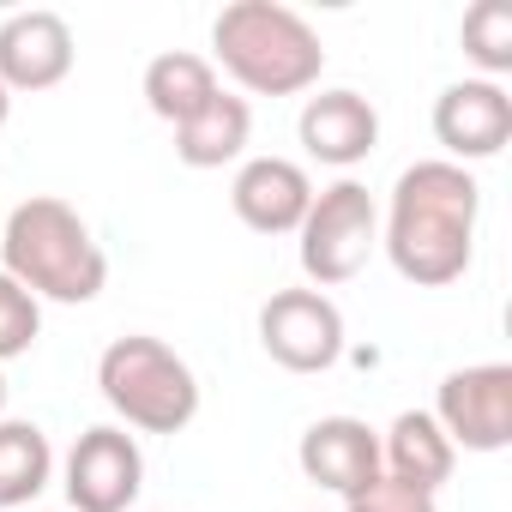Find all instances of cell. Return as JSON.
Returning a JSON list of instances; mask_svg holds the SVG:
<instances>
[{"label": "cell", "instance_id": "ac0fdd59", "mask_svg": "<svg viewBox=\"0 0 512 512\" xmlns=\"http://www.w3.org/2000/svg\"><path fill=\"white\" fill-rule=\"evenodd\" d=\"M458 37H464V55L482 67V79L500 85V73H512V7L506 0H476Z\"/></svg>", "mask_w": 512, "mask_h": 512}, {"label": "cell", "instance_id": "44dd1931", "mask_svg": "<svg viewBox=\"0 0 512 512\" xmlns=\"http://www.w3.org/2000/svg\"><path fill=\"white\" fill-rule=\"evenodd\" d=\"M7 121H13V91L0 85V127H7Z\"/></svg>", "mask_w": 512, "mask_h": 512}, {"label": "cell", "instance_id": "ffe728a7", "mask_svg": "<svg viewBox=\"0 0 512 512\" xmlns=\"http://www.w3.org/2000/svg\"><path fill=\"white\" fill-rule=\"evenodd\" d=\"M344 512H440V506H434V494H422V488H410V482L380 470L368 488H356L344 500Z\"/></svg>", "mask_w": 512, "mask_h": 512}, {"label": "cell", "instance_id": "8992f818", "mask_svg": "<svg viewBox=\"0 0 512 512\" xmlns=\"http://www.w3.org/2000/svg\"><path fill=\"white\" fill-rule=\"evenodd\" d=\"M428 416L464 452H506L512 446V368L506 362H476V368L446 374Z\"/></svg>", "mask_w": 512, "mask_h": 512}, {"label": "cell", "instance_id": "30bf717a", "mask_svg": "<svg viewBox=\"0 0 512 512\" xmlns=\"http://www.w3.org/2000/svg\"><path fill=\"white\" fill-rule=\"evenodd\" d=\"M229 205L253 235H296L314 205V181L290 157H247L229 181Z\"/></svg>", "mask_w": 512, "mask_h": 512}, {"label": "cell", "instance_id": "4fadbf2b", "mask_svg": "<svg viewBox=\"0 0 512 512\" xmlns=\"http://www.w3.org/2000/svg\"><path fill=\"white\" fill-rule=\"evenodd\" d=\"M302 151L314 163H332V169H356L374 145H380V115L362 91H320L302 103Z\"/></svg>", "mask_w": 512, "mask_h": 512}, {"label": "cell", "instance_id": "7a4b0ae2", "mask_svg": "<svg viewBox=\"0 0 512 512\" xmlns=\"http://www.w3.org/2000/svg\"><path fill=\"white\" fill-rule=\"evenodd\" d=\"M0 272L25 284L37 302H61V308H85L109 284V260L91 223L55 193H31L25 205L7 211V223H0Z\"/></svg>", "mask_w": 512, "mask_h": 512}, {"label": "cell", "instance_id": "5bb4252c", "mask_svg": "<svg viewBox=\"0 0 512 512\" xmlns=\"http://www.w3.org/2000/svg\"><path fill=\"white\" fill-rule=\"evenodd\" d=\"M452 464H458V446L440 434V422L428 410H404L380 434V470L422 494H440V482H452Z\"/></svg>", "mask_w": 512, "mask_h": 512}, {"label": "cell", "instance_id": "d6986e66", "mask_svg": "<svg viewBox=\"0 0 512 512\" xmlns=\"http://www.w3.org/2000/svg\"><path fill=\"white\" fill-rule=\"evenodd\" d=\"M37 338H43V302L25 284H13L7 272H0V362L25 356Z\"/></svg>", "mask_w": 512, "mask_h": 512}, {"label": "cell", "instance_id": "8fae6325", "mask_svg": "<svg viewBox=\"0 0 512 512\" xmlns=\"http://www.w3.org/2000/svg\"><path fill=\"white\" fill-rule=\"evenodd\" d=\"M73 25L49 7L13 13L0 25V85L7 91H55L73 73Z\"/></svg>", "mask_w": 512, "mask_h": 512}, {"label": "cell", "instance_id": "277c9868", "mask_svg": "<svg viewBox=\"0 0 512 512\" xmlns=\"http://www.w3.org/2000/svg\"><path fill=\"white\" fill-rule=\"evenodd\" d=\"M97 392L139 434H181L199 416V374L163 338H145V332L115 338L97 356Z\"/></svg>", "mask_w": 512, "mask_h": 512}, {"label": "cell", "instance_id": "9c48e42d", "mask_svg": "<svg viewBox=\"0 0 512 512\" xmlns=\"http://www.w3.org/2000/svg\"><path fill=\"white\" fill-rule=\"evenodd\" d=\"M434 139L446 145V163H488L512 139V97L494 79H458L434 97Z\"/></svg>", "mask_w": 512, "mask_h": 512}, {"label": "cell", "instance_id": "5b68a950", "mask_svg": "<svg viewBox=\"0 0 512 512\" xmlns=\"http://www.w3.org/2000/svg\"><path fill=\"white\" fill-rule=\"evenodd\" d=\"M302 272L314 290H338L350 278H362V266L380 247V205L362 181H332L314 193L308 217H302Z\"/></svg>", "mask_w": 512, "mask_h": 512}, {"label": "cell", "instance_id": "2e32d148", "mask_svg": "<svg viewBox=\"0 0 512 512\" xmlns=\"http://www.w3.org/2000/svg\"><path fill=\"white\" fill-rule=\"evenodd\" d=\"M217 91H223V85H217V67H211L205 55L169 49V55H157V61L145 67V103H151V115L169 121V127L193 121Z\"/></svg>", "mask_w": 512, "mask_h": 512}, {"label": "cell", "instance_id": "7402d4cb", "mask_svg": "<svg viewBox=\"0 0 512 512\" xmlns=\"http://www.w3.org/2000/svg\"><path fill=\"white\" fill-rule=\"evenodd\" d=\"M0 422H7V374H0Z\"/></svg>", "mask_w": 512, "mask_h": 512}, {"label": "cell", "instance_id": "52a82bcc", "mask_svg": "<svg viewBox=\"0 0 512 512\" xmlns=\"http://www.w3.org/2000/svg\"><path fill=\"white\" fill-rule=\"evenodd\" d=\"M260 350L290 374H326L344 356V314L326 290H278L260 308Z\"/></svg>", "mask_w": 512, "mask_h": 512}, {"label": "cell", "instance_id": "ba28073f", "mask_svg": "<svg viewBox=\"0 0 512 512\" xmlns=\"http://www.w3.org/2000/svg\"><path fill=\"white\" fill-rule=\"evenodd\" d=\"M145 488V452L127 428L97 422L67 452V500L73 512H127Z\"/></svg>", "mask_w": 512, "mask_h": 512}, {"label": "cell", "instance_id": "7c38bea8", "mask_svg": "<svg viewBox=\"0 0 512 512\" xmlns=\"http://www.w3.org/2000/svg\"><path fill=\"white\" fill-rule=\"evenodd\" d=\"M296 464L308 482L332 488V494H356L380 476V434L362 422V416H320L308 422L302 446H296Z\"/></svg>", "mask_w": 512, "mask_h": 512}, {"label": "cell", "instance_id": "6da1fadb", "mask_svg": "<svg viewBox=\"0 0 512 512\" xmlns=\"http://www.w3.org/2000/svg\"><path fill=\"white\" fill-rule=\"evenodd\" d=\"M476 211H482V187L470 169H458L446 157L410 163L392 187L386 229H380L392 272L416 290L458 284L476 253Z\"/></svg>", "mask_w": 512, "mask_h": 512}, {"label": "cell", "instance_id": "e0dca14e", "mask_svg": "<svg viewBox=\"0 0 512 512\" xmlns=\"http://www.w3.org/2000/svg\"><path fill=\"white\" fill-rule=\"evenodd\" d=\"M55 476V446L37 422H0V512L31 506Z\"/></svg>", "mask_w": 512, "mask_h": 512}, {"label": "cell", "instance_id": "603a6c76", "mask_svg": "<svg viewBox=\"0 0 512 512\" xmlns=\"http://www.w3.org/2000/svg\"><path fill=\"white\" fill-rule=\"evenodd\" d=\"M0 223H7V205H0Z\"/></svg>", "mask_w": 512, "mask_h": 512}, {"label": "cell", "instance_id": "9a60e30c", "mask_svg": "<svg viewBox=\"0 0 512 512\" xmlns=\"http://www.w3.org/2000/svg\"><path fill=\"white\" fill-rule=\"evenodd\" d=\"M247 139H253V109H247V97L217 91L193 121L175 127V157H181L187 169H223V163H235V157L247 151Z\"/></svg>", "mask_w": 512, "mask_h": 512}, {"label": "cell", "instance_id": "3957f363", "mask_svg": "<svg viewBox=\"0 0 512 512\" xmlns=\"http://www.w3.org/2000/svg\"><path fill=\"white\" fill-rule=\"evenodd\" d=\"M211 49L223 73L253 97H302L326 73L320 31L284 0H229L211 19Z\"/></svg>", "mask_w": 512, "mask_h": 512}]
</instances>
